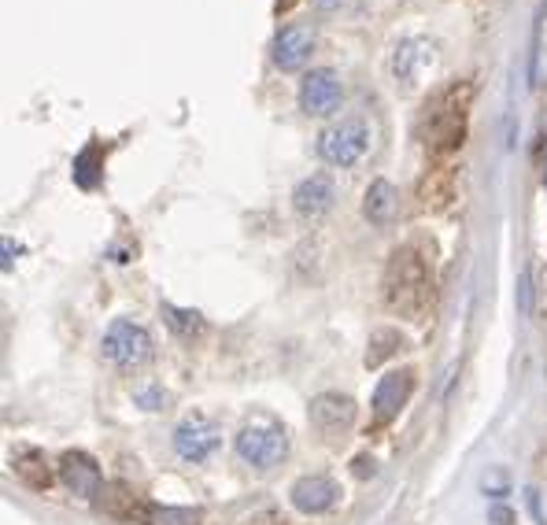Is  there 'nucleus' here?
Returning <instances> with one entry per match:
<instances>
[{
	"label": "nucleus",
	"mask_w": 547,
	"mask_h": 525,
	"mask_svg": "<svg viewBox=\"0 0 547 525\" xmlns=\"http://www.w3.org/2000/svg\"><path fill=\"white\" fill-rule=\"evenodd\" d=\"M233 448L241 455V463H248L252 470H274L289 459V429L274 415H252L241 426Z\"/></svg>",
	"instance_id": "obj_3"
},
{
	"label": "nucleus",
	"mask_w": 547,
	"mask_h": 525,
	"mask_svg": "<svg viewBox=\"0 0 547 525\" xmlns=\"http://www.w3.org/2000/svg\"><path fill=\"white\" fill-rule=\"evenodd\" d=\"M100 352L108 359L111 367L119 370H141L152 359V337L141 322L134 318H115L100 341Z\"/></svg>",
	"instance_id": "obj_5"
},
{
	"label": "nucleus",
	"mask_w": 547,
	"mask_h": 525,
	"mask_svg": "<svg viewBox=\"0 0 547 525\" xmlns=\"http://www.w3.org/2000/svg\"><path fill=\"white\" fill-rule=\"evenodd\" d=\"M97 171H100V145H89L82 156L74 159V182L82 189H93L97 185Z\"/></svg>",
	"instance_id": "obj_21"
},
{
	"label": "nucleus",
	"mask_w": 547,
	"mask_h": 525,
	"mask_svg": "<svg viewBox=\"0 0 547 525\" xmlns=\"http://www.w3.org/2000/svg\"><path fill=\"white\" fill-rule=\"evenodd\" d=\"M337 204V182L329 174H311L292 189V211L300 219H322Z\"/></svg>",
	"instance_id": "obj_14"
},
{
	"label": "nucleus",
	"mask_w": 547,
	"mask_h": 525,
	"mask_svg": "<svg viewBox=\"0 0 547 525\" xmlns=\"http://www.w3.org/2000/svg\"><path fill=\"white\" fill-rule=\"evenodd\" d=\"M374 145V130L366 119L352 115V119H341V123L326 126L322 134H318V156L326 159L329 167H355V163H363L366 152Z\"/></svg>",
	"instance_id": "obj_4"
},
{
	"label": "nucleus",
	"mask_w": 547,
	"mask_h": 525,
	"mask_svg": "<svg viewBox=\"0 0 547 525\" xmlns=\"http://www.w3.org/2000/svg\"><path fill=\"white\" fill-rule=\"evenodd\" d=\"M159 315H163V322L171 326L174 337H182V341H193V337H200V333H204V315H200V311H193V307L163 304V307H159Z\"/></svg>",
	"instance_id": "obj_18"
},
{
	"label": "nucleus",
	"mask_w": 547,
	"mask_h": 525,
	"mask_svg": "<svg viewBox=\"0 0 547 525\" xmlns=\"http://www.w3.org/2000/svg\"><path fill=\"white\" fill-rule=\"evenodd\" d=\"M200 522H204L200 507H159V503H148L141 525H200Z\"/></svg>",
	"instance_id": "obj_19"
},
{
	"label": "nucleus",
	"mask_w": 547,
	"mask_h": 525,
	"mask_svg": "<svg viewBox=\"0 0 547 525\" xmlns=\"http://www.w3.org/2000/svg\"><path fill=\"white\" fill-rule=\"evenodd\" d=\"M219 444L222 433L207 415H189L182 426L174 429V452L182 455L185 463H207Z\"/></svg>",
	"instance_id": "obj_11"
},
{
	"label": "nucleus",
	"mask_w": 547,
	"mask_h": 525,
	"mask_svg": "<svg viewBox=\"0 0 547 525\" xmlns=\"http://www.w3.org/2000/svg\"><path fill=\"white\" fill-rule=\"evenodd\" d=\"M315 45H318V34L311 23H289L281 26L274 41H270V60L278 71H304L311 56H315Z\"/></svg>",
	"instance_id": "obj_8"
},
{
	"label": "nucleus",
	"mask_w": 547,
	"mask_h": 525,
	"mask_svg": "<svg viewBox=\"0 0 547 525\" xmlns=\"http://www.w3.org/2000/svg\"><path fill=\"white\" fill-rule=\"evenodd\" d=\"M296 100H300V111H304V115H315V119L333 115L344 100L341 74L333 71V67H315V71H307L304 82H300Z\"/></svg>",
	"instance_id": "obj_9"
},
{
	"label": "nucleus",
	"mask_w": 547,
	"mask_h": 525,
	"mask_svg": "<svg viewBox=\"0 0 547 525\" xmlns=\"http://www.w3.org/2000/svg\"><path fill=\"white\" fill-rule=\"evenodd\" d=\"M307 418H311V429L318 437L326 440L329 448H337L355 426V400L341 396V392H318L311 407H307Z\"/></svg>",
	"instance_id": "obj_6"
},
{
	"label": "nucleus",
	"mask_w": 547,
	"mask_h": 525,
	"mask_svg": "<svg viewBox=\"0 0 547 525\" xmlns=\"http://www.w3.org/2000/svg\"><path fill=\"white\" fill-rule=\"evenodd\" d=\"M97 511L108 514V518H115V522H126V525H141L145 522V511L148 503L137 496L130 485H122V481H111V485H104L97 496Z\"/></svg>",
	"instance_id": "obj_15"
},
{
	"label": "nucleus",
	"mask_w": 547,
	"mask_h": 525,
	"mask_svg": "<svg viewBox=\"0 0 547 525\" xmlns=\"http://www.w3.org/2000/svg\"><path fill=\"white\" fill-rule=\"evenodd\" d=\"M470 100H474V89L466 82H455V86L440 89L433 104L422 115V145L433 152V156H444V152H455L466 137V119H470Z\"/></svg>",
	"instance_id": "obj_2"
},
{
	"label": "nucleus",
	"mask_w": 547,
	"mask_h": 525,
	"mask_svg": "<svg viewBox=\"0 0 547 525\" xmlns=\"http://www.w3.org/2000/svg\"><path fill=\"white\" fill-rule=\"evenodd\" d=\"M12 474L34 492H45L52 485V466L45 459V452H37V448H19L12 455Z\"/></svg>",
	"instance_id": "obj_16"
},
{
	"label": "nucleus",
	"mask_w": 547,
	"mask_h": 525,
	"mask_svg": "<svg viewBox=\"0 0 547 525\" xmlns=\"http://www.w3.org/2000/svg\"><path fill=\"white\" fill-rule=\"evenodd\" d=\"M137 403H141L145 411H159V407L167 403V396H163V389H141L137 392Z\"/></svg>",
	"instance_id": "obj_22"
},
{
	"label": "nucleus",
	"mask_w": 547,
	"mask_h": 525,
	"mask_svg": "<svg viewBox=\"0 0 547 525\" xmlns=\"http://www.w3.org/2000/svg\"><path fill=\"white\" fill-rule=\"evenodd\" d=\"M414 385H418V374L411 367L389 370L385 378L377 381L374 400H370V411H374V426H389L392 418H400V411L411 400Z\"/></svg>",
	"instance_id": "obj_10"
},
{
	"label": "nucleus",
	"mask_w": 547,
	"mask_h": 525,
	"mask_svg": "<svg viewBox=\"0 0 547 525\" xmlns=\"http://www.w3.org/2000/svg\"><path fill=\"white\" fill-rule=\"evenodd\" d=\"M341 4H348V0H315V8H322V12H337Z\"/></svg>",
	"instance_id": "obj_25"
},
{
	"label": "nucleus",
	"mask_w": 547,
	"mask_h": 525,
	"mask_svg": "<svg viewBox=\"0 0 547 525\" xmlns=\"http://www.w3.org/2000/svg\"><path fill=\"white\" fill-rule=\"evenodd\" d=\"M56 470H60L63 489L82 496V500H97L100 489H104V474H100L97 459L89 452H63Z\"/></svg>",
	"instance_id": "obj_12"
},
{
	"label": "nucleus",
	"mask_w": 547,
	"mask_h": 525,
	"mask_svg": "<svg viewBox=\"0 0 547 525\" xmlns=\"http://www.w3.org/2000/svg\"><path fill=\"white\" fill-rule=\"evenodd\" d=\"M488 514H492V522L496 525H514V514L507 511V507H492Z\"/></svg>",
	"instance_id": "obj_23"
},
{
	"label": "nucleus",
	"mask_w": 547,
	"mask_h": 525,
	"mask_svg": "<svg viewBox=\"0 0 547 525\" xmlns=\"http://www.w3.org/2000/svg\"><path fill=\"white\" fill-rule=\"evenodd\" d=\"M518 289H522V311L529 315V274H522V285H518Z\"/></svg>",
	"instance_id": "obj_26"
},
{
	"label": "nucleus",
	"mask_w": 547,
	"mask_h": 525,
	"mask_svg": "<svg viewBox=\"0 0 547 525\" xmlns=\"http://www.w3.org/2000/svg\"><path fill=\"white\" fill-rule=\"evenodd\" d=\"M396 208H400V193H396V185L385 182V178L370 182V189H366V196H363L366 219L374 222V226H385V222H392Z\"/></svg>",
	"instance_id": "obj_17"
},
{
	"label": "nucleus",
	"mask_w": 547,
	"mask_h": 525,
	"mask_svg": "<svg viewBox=\"0 0 547 525\" xmlns=\"http://www.w3.org/2000/svg\"><path fill=\"white\" fill-rule=\"evenodd\" d=\"M433 63H437L433 41H426V37H403V41H396V49L389 56V74L392 82H396V89L411 93V89L422 86V78L429 74Z\"/></svg>",
	"instance_id": "obj_7"
},
{
	"label": "nucleus",
	"mask_w": 547,
	"mask_h": 525,
	"mask_svg": "<svg viewBox=\"0 0 547 525\" xmlns=\"http://www.w3.org/2000/svg\"><path fill=\"white\" fill-rule=\"evenodd\" d=\"M544 185H547V163H544Z\"/></svg>",
	"instance_id": "obj_27"
},
{
	"label": "nucleus",
	"mask_w": 547,
	"mask_h": 525,
	"mask_svg": "<svg viewBox=\"0 0 547 525\" xmlns=\"http://www.w3.org/2000/svg\"><path fill=\"white\" fill-rule=\"evenodd\" d=\"M355 474H359V477L374 474V459H366V455H363V459H355Z\"/></svg>",
	"instance_id": "obj_24"
},
{
	"label": "nucleus",
	"mask_w": 547,
	"mask_h": 525,
	"mask_svg": "<svg viewBox=\"0 0 547 525\" xmlns=\"http://www.w3.org/2000/svg\"><path fill=\"white\" fill-rule=\"evenodd\" d=\"M289 500L300 514H326L341 503V485L326 474H307L289 489Z\"/></svg>",
	"instance_id": "obj_13"
},
{
	"label": "nucleus",
	"mask_w": 547,
	"mask_h": 525,
	"mask_svg": "<svg viewBox=\"0 0 547 525\" xmlns=\"http://www.w3.org/2000/svg\"><path fill=\"white\" fill-rule=\"evenodd\" d=\"M403 348V337L396 330H377L374 337H370V348H366V367H381L389 355H396Z\"/></svg>",
	"instance_id": "obj_20"
},
{
	"label": "nucleus",
	"mask_w": 547,
	"mask_h": 525,
	"mask_svg": "<svg viewBox=\"0 0 547 525\" xmlns=\"http://www.w3.org/2000/svg\"><path fill=\"white\" fill-rule=\"evenodd\" d=\"M429 296H433V278L426 256L414 245L396 248L385 267V304L403 318H418L426 311Z\"/></svg>",
	"instance_id": "obj_1"
}]
</instances>
